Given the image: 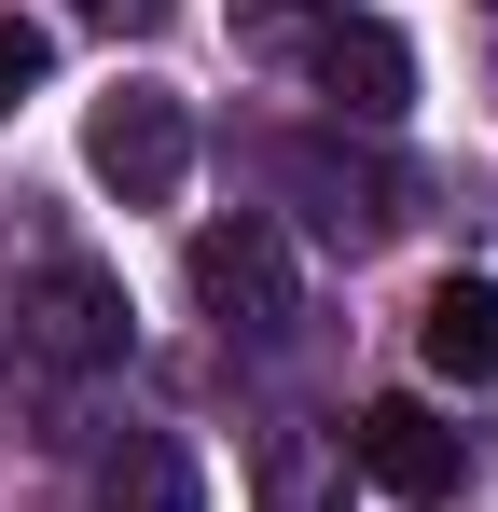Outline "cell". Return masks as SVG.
Returning a JSON list of instances; mask_svg holds the SVG:
<instances>
[{
    "instance_id": "obj_2",
    "label": "cell",
    "mask_w": 498,
    "mask_h": 512,
    "mask_svg": "<svg viewBox=\"0 0 498 512\" xmlns=\"http://www.w3.org/2000/svg\"><path fill=\"white\" fill-rule=\"evenodd\" d=\"M194 305H208V319H222L236 346H277L291 319H305V263H291V222H263V208L208 222V236H194Z\"/></svg>"
},
{
    "instance_id": "obj_6",
    "label": "cell",
    "mask_w": 498,
    "mask_h": 512,
    "mask_svg": "<svg viewBox=\"0 0 498 512\" xmlns=\"http://www.w3.org/2000/svg\"><path fill=\"white\" fill-rule=\"evenodd\" d=\"M97 512H208L194 443H180V429H125V443L97 457Z\"/></svg>"
},
{
    "instance_id": "obj_9",
    "label": "cell",
    "mask_w": 498,
    "mask_h": 512,
    "mask_svg": "<svg viewBox=\"0 0 498 512\" xmlns=\"http://www.w3.org/2000/svg\"><path fill=\"white\" fill-rule=\"evenodd\" d=\"M249 485H263V512H346V457L319 429H263L249 443Z\"/></svg>"
},
{
    "instance_id": "obj_7",
    "label": "cell",
    "mask_w": 498,
    "mask_h": 512,
    "mask_svg": "<svg viewBox=\"0 0 498 512\" xmlns=\"http://www.w3.org/2000/svg\"><path fill=\"white\" fill-rule=\"evenodd\" d=\"M415 346H429L443 388H498V277H443L429 319H415Z\"/></svg>"
},
{
    "instance_id": "obj_10",
    "label": "cell",
    "mask_w": 498,
    "mask_h": 512,
    "mask_svg": "<svg viewBox=\"0 0 498 512\" xmlns=\"http://www.w3.org/2000/svg\"><path fill=\"white\" fill-rule=\"evenodd\" d=\"M42 70H56V28H42V14H0V125L42 97Z\"/></svg>"
},
{
    "instance_id": "obj_11",
    "label": "cell",
    "mask_w": 498,
    "mask_h": 512,
    "mask_svg": "<svg viewBox=\"0 0 498 512\" xmlns=\"http://www.w3.org/2000/svg\"><path fill=\"white\" fill-rule=\"evenodd\" d=\"M83 14H97V28H153L166 0H83Z\"/></svg>"
},
{
    "instance_id": "obj_1",
    "label": "cell",
    "mask_w": 498,
    "mask_h": 512,
    "mask_svg": "<svg viewBox=\"0 0 498 512\" xmlns=\"http://www.w3.org/2000/svg\"><path fill=\"white\" fill-rule=\"evenodd\" d=\"M83 167H97V194H125V208H180V180H194V111H180L153 70H125V84L83 111Z\"/></svg>"
},
{
    "instance_id": "obj_12",
    "label": "cell",
    "mask_w": 498,
    "mask_h": 512,
    "mask_svg": "<svg viewBox=\"0 0 498 512\" xmlns=\"http://www.w3.org/2000/svg\"><path fill=\"white\" fill-rule=\"evenodd\" d=\"M249 28H277V14H346V0H236Z\"/></svg>"
},
{
    "instance_id": "obj_3",
    "label": "cell",
    "mask_w": 498,
    "mask_h": 512,
    "mask_svg": "<svg viewBox=\"0 0 498 512\" xmlns=\"http://www.w3.org/2000/svg\"><path fill=\"white\" fill-rule=\"evenodd\" d=\"M14 333L42 346V360H70V374H97V360H125V277H111V263H83V250H56L42 277H28Z\"/></svg>"
},
{
    "instance_id": "obj_4",
    "label": "cell",
    "mask_w": 498,
    "mask_h": 512,
    "mask_svg": "<svg viewBox=\"0 0 498 512\" xmlns=\"http://www.w3.org/2000/svg\"><path fill=\"white\" fill-rule=\"evenodd\" d=\"M319 97L346 111V125H402L415 111V42L388 28V14H332L319 28Z\"/></svg>"
},
{
    "instance_id": "obj_5",
    "label": "cell",
    "mask_w": 498,
    "mask_h": 512,
    "mask_svg": "<svg viewBox=\"0 0 498 512\" xmlns=\"http://www.w3.org/2000/svg\"><path fill=\"white\" fill-rule=\"evenodd\" d=\"M346 457H360L388 499H415V512H443V499H457V429L429 416V402H360Z\"/></svg>"
},
{
    "instance_id": "obj_8",
    "label": "cell",
    "mask_w": 498,
    "mask_h": 512,
    "mask_svg": "<svg viewBox=\"0 0 498 512\" xmlns=\"http://www.w3.org/2000/svg\"><path fill=\"white\" fill-rule=\"evenodd\" d=\"M277 180L305 194V222H319V236H374V222H388V180L346 167V153H319V139H291V153H277Z\"/></svg>"
}]
</instances>
